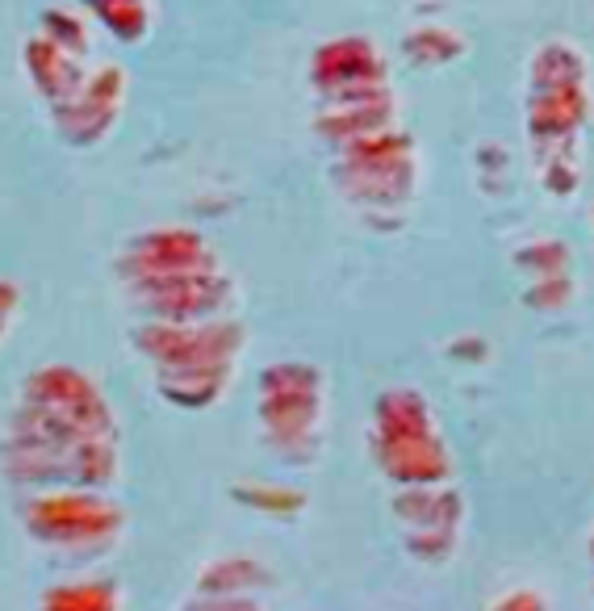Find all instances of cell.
Returning <instances> with one entry per match:
<instances>
[{
	"label": "cell",
	"instance_id": "6da1fadb",
	"mask_svg": "<svg viewBox=\"0 0 594 611\" xmlns=\"http://www.w3.org/2000/svg\"><path fill=\"white\" fill-rule=\"evenodd\" d=\"M591 114L586 68L570 42L540 46L532 63V96H528V138L540 164V180L553 193H574L582 185V164L574 155L582 147V126Z\"/></svg>",
	"mask_w": 594,
	"mask_h": 611
},
{
	"label": "cell",
	"instance_id": "3957f363",
	"mask_svg": "<svg viewBox=\"0 0 594 611\" xmlns=\"http://www.w3.org/2000/svg\"><path fill=\"white\" fill-rule=\"evenodd\" d=\"M93 9L126 42H135L147 30V0H93Z\"/></svg>",
	"mask_w": 594,
	"mask_h": 611
},
{
	"label": "cell",
	"instance_id": "7a4b0ae2",
	"mask_svg": "<svg viewBox=\"0 0 594 611\" xmlns=\"http://www.w3.org/2000/svg\"><path fill=\"white\" fill-rule=\"evenodd\" d=\"M377 423L385 427V444H377V453L385 457L394 481H419V486L444 481L448 457L427 420V406L415 394H389L377 406Z\"/></svg>",
	"mask_w": 594,
	"mask_h": 611
},
{
	"label": "cell",
	"instance_id": "277c9868",
	"mask_svg": "<svg viewBox=\"0 0 594 611\" xmlns=\"http://www.w3.org/2000/svg\"><path fill=\"white\" fill-rule=\"evenodd\" d=\"M591 557H594V536H591Z\"/></svg>",
	"mask_w": 594,
	"mask_h": 611
}]
</instances>
